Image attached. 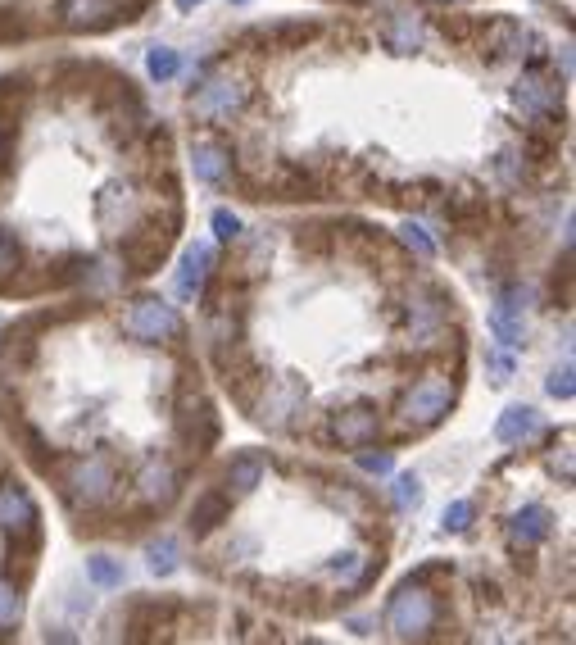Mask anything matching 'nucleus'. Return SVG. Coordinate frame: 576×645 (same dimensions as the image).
I'll return each mask as SVG.
<instances>
[{
	"instance_id": "nucleus-1",
	"label": "nucleus",
	"mask_w": 576,
	"mask_h": 645,
	"mask_svg": "<svg viewBox=\"0 0 576 645\" xmlns=\"http://www.w3.org/2000/svg\"><path fill=\"white\" fill-rule=\"evenodd\" d=\"M214 437H218L214 405H209V400H200V391H196V396L186 391L182 405H177V441H182L191 455H205V450L214 446Z\"/></svg>"
},
{
	"instance_id": "nucleus-2",
	"label": "nucleus",
	"mask_w": 576,
	"mask_h": 645,
	"mask_svg": "<svg viewBox=\"0 0 576 645\" xmlns=\"http://www.w3.org/2000/svg\"><path fill=\"white\" fill-rule=\"evenodd\" d=\"M391 632L404 636V641H413V636H427L431 627H436V600L422 591V586H404L400 596L391 600Z\"/></svg>"
},
{
	"instance_id": "nucleus-3",
	"label": "nucleus",
	"mask_w": 576,
	"mask_h": 645,
	"mask_svg": "<svg viewBox=\"0 0 576 645\" xmlns=\"http://www.w3.org/2000/svg\"><path fill=\"white\" fill-rule=\"evenodd\" d=\"M123 328L137 341H164V337H177V332H182V318H177V309L164 305V300H137V305L127 309Z\"/></svg>"
},
{
	"instance_id": "nucleus-4",
	"label": "nucleus",
	"mask_w": 576,
	"mask_h": 645,
	"mask_svg": "<svg viewBox=\"0 0 576 645\" xmlns=\"http://www.w3.org/2000/svg\"><path fill=\"white\" fill-rule=\"evenodd\" d=\"M118 487L114 477V464H109L105 455H87L78 459V464L69 468V491L73 500H87V505H100V500H109Z\"/></svg>"
},
{
	"instance_id": "nucleus-5",
	"label": "nucleus",
	"mask_w": 576,
	"mask_h": 645,
	"mask_svg": "<svg viewBox=\"0 0 576 645\" xmlns=\"http://www.w3.org/2000/svg\"><path fill=\"white\" fill-rule=\"evenodd\" d=\"M450 405H454V387L445 378H427V382H418V387L404 396V409L400 414L409 418V423H418V427H431V423H440V418L450 414Z\"/></svg>"
},
{
	"instance_id": "nucleus-6",
	"label": "nucleus",
	"mask_w": 576,
	"mask_h": 645,
	"mask_svg": "<svg viewBox=\"0 0 576 645\" xmlns=\"http://www.w3.org/2000/svg\"><path fill=\"white\" fill-rule=\"evenodd\" d=\"M173 228V223H168ZM168 228H155V223H146V228H127V241H123V259L137 273H155L159 268V259H164V250H168V241H173V232Z\"/></svg>"
},
{
	"instance_id": "nucleus-7",
	"label": "nucleus",
	"mask_w": 576,
	"mask_h": 645,
	"mask_svg": "<svg viewBox=\"0 0 576 645\" xmlns=\"http://www.w3.org/2000/svg\"><path fill=\"white\" fill-rule=\"evenodd\" d=\"M300 405H304V387L295 378H286V382H273V387L264 391V400H259V423L264 427H286L295 414H300Z\"/></svg>"
},
{
	"instance_id": "nucleus-8",
	"label": "nucleus",
	"mask_w": 576,
	"mask_h": 645,
	"mask_svg": "<svg viewBox=\"0 0 576 645\" xmlns=\"http://www.w3.org/2000/svg\"><path fill=\"white\" fill-rule=\"evenodd\" d=\"M96 219H100V228L109 232V237H118V232H127L132 223H137V196L127 187H105L100 191V200H96Z\"/></svg>"
},
{
	"instance_id": "nucleus-9",
	"label": "nucleus",
	"mask_w": 576,
	"mask_h": 645,
	"mask_svg": "<svg viewBox=\"0 0 576 645\" xmlns=\"http://www.w3.org/2000/svg\"><path fill=\"white\" fill-rule=\"evenodd\" d=\"M209 268H214V246L209 241H196V246L182 250V273H177V296L196 300L209 282Z\"/></svg>"
},
{
	"instance_id": "nucleus-10",
	"label": "nucleus",
	"mask_w": 576,
	"mask_h": 645,
	"mask_svg": "<svg viewBox=\"0 0 576 645\" xmlns=\"http://www.w3.org/2000/svg\"><path fill=\"white\" fill-rule=\"evenodd\" d=\"M522 305H527V291L508 287L504 300L495 305V314H490V332H495L504 346H522V337H527V323H522Z\"/></svg>"
},
{
	"instance_id": "nucleus-11",
	"label": "nucleus",
	"mask_w": 576,
	"mask_h": 645,
	"mask_svg": "<svg viewBox=\"0 0 576 645\" xmlns=\"http://www.w3.org/2000/svg\"><path fill=\"white\" fill-rule=\"evenodd\" d=\"M245 96H250V91H245L241 82L218 78V82H209V87L200 91V96L191 100V105H196L200 119H227L232 110H241V105H245Z\"/></svg>"
},
{
	"instance_id": "nucleus-12",
	"label": "nucleus",
	"mask_w": 576,
	"mask_h": 645,
	"mask_svg": "<svg viewBox=\"0 0 576 645\" xmlns=\"http://www.w3.org/2000/svg\"><path fill=\"white\" fill-rule=\"evenodd\" d=\"M137 491H141V500L146 505H168V500L177 496V473H173V464L168 459H146V468H141V477H137Z\"/></svg>"
},
{
	"instance_id": "nucleus-13",
	"label": "nucleus",
	"mask_w": 576,
	"mask_h": 645,
	"mask_svg": "<svg viewBox=\"0 0 576 645\" xmlns=\"http://www.w3.org/2000/svg\"><path fill=\"white\" fill-rule=\"evenodd\" d=\"M37 523V505L28 491L19 487H0V532H23Z\"/></svg>"
},
{
	"instance_id": "nucleus-14",
	"label": "nucleus",
	"mask_w": 576,
	"mask_h": 645,
	"mask_svg": "<svg viewBox=\"0 0 576 645\" xmlns=\"http://www.w3.org/2000/svg\"><path fill=\"white\" fill-rule=\"evenodd\" d=\"M332 432L345 446H368V441L377 437V414H372V409H345V414L332 418Z\"/></svg>"
},
{
	"instance_id": "nucleus-15",
	"label": "nucleus",
	"mask_w": 576,
	"mask_h": 645,
	"mask_svg": "<svg viewBox=\"0 0 576 645\" xmlns=\"http://www.w3.org/2000/svg\"><path fill=\"white\" fill-rule=\"evenodd\" d=\"M549 532H554V514H549L545 505H527L513 523H508V536H513L518 546H536V541H545Z\"/></svg>"
},
{
	"instance_id": "nucleus-16",
	"label": "nucleus",
	"mask_w": 576,
	"mask_h": 645,
	"mask_svg": "<svg viewBox=\"0 0 576 645\" xmlns=\"http://www.w3.org/2000/svg\"><path fill=\"white\" fill-rule=\"evenodd\" d=\"M536 432H540V418H536V409H531V405L504 409V414H499V423H495V437L504 441V446H518V441L536 437Z\"/></svg>"
},
{
	"instance_id": "nucleus-17",
	"label": "nucleus",
	"mask_w": 576,
	"mask_h": 645,
	"mask_svg": "<svg viewBox=\"0 0 576 645\" xmlns=\"http://www.w3.org/2000/svg\"><path fill=\"white\" fill-rule=\"evenodd\" d=\"M227 514H232V500H227L223 491H205V496L196 500V509H191V532L209 536L218 523H227Z\"/></svg>"
},
{
	"instance_id": "nucleus-18",
	"label": "nucleus",
	"mask_w": 576,
	"mask_h": 645,
	"mask_svg": "<svg viewBox=\"0 0 576 645\" xmlns=\"http://www.w3.org/2000/svg\"><path fill=\"white\" fill-rule=\"evenodd\" d=\"M114 0H69L64 14H69V28H105L114 23Z\"/></svg>"
},
{
	"instance_id": "nucleus-19",
	"label": "nucleus",
	"mask_w": 576,
	"mask_h": 645,
	"mask_svg": "<svg viewBox=\"0 0 576 645\" xmlns=\"http://www.w3.org/2000/svg\"><path fill=\"white\" fill-rule=\"evenodd\" d=\"M191 169H196L200 182H223L227 178V150L214 146V141H200L196 155H191Z\"/></svg>"
},
{
	"instance_id": "nucleus-20",
	"label": "nucleus",
	"mask_w": 576,
	"mask_h": 645,
	"mask_svg": "<svg viewBox=\"0 0 576 645\" xmlns=\"http://www.w3.org/2000/svg\"><path fill=\"white\" fill-rule=\"evenodd\" d=\"M386 41H391V50H400V55H409V50L422 46V19L418 14H395L391 32H386Z\"/></svg>"
},
{
	"instance_id": "nucleus-21",
	"label": "nucleus",
	"mask_w": 576,
	"mask_h": 645,
	"mask_svg": "<svg viewBox=\"0 0 576 645\" xmlns=\"http://www.w3.org/2000/svg\"><path fill=\"white\" fill-rule=\"evenodd\" d=\"M146 564H150V573H155V577L177 573V564H182V546H177L173 536H159V541H150Z\"/></svg>"
},
{
	"instance_id": "nucleus-22",
	"label": "nucleus",
	"mask_w": 576,
	"mask_h": 645,
	"mask_svg": "<svg viewBox=\"0 0 576 645\" xmlns=\"http://www.w3.org/2000/svg\"><path fill=\"white\" fill-rule=\"evenodd\" d=\"M259 477H264V464H259L254 455H241L232 468H227V482H232V487L241 491V496H245V491L259 487Z\"/></svg>"
},
{
	"instance_id": "nucleus-23",
	"label": "nucleus",
	"mask_w": 576,
	"mask_h": 645,
	"mask_svg": "<svg viewBox=\"0 0 576 645\" xmlns=\"http://www.w3.org/2000/svg\"><path fill=\"white\" fill-rule=\"evenodd\" d=\"M259 37L273 41V46H282V50H295V46H304V41L313 37V28L309 23H277V28H264Z\"/></svg>"
},
{
	"instance_id": "nucleus-24",
	"label": "nucleus",
	"mask_w": 576,
	"mask_h": 645,
	"mask_svg": "<svg viewBox=\"0 0 576 645\" xmlns=\"http://www.w3.org/2000/svg\"><path fill=\"white\" fill-rule=\"evenodd\" d=\"M87 577L96 586H105V591H114V586H123V564L109 555H91L87 559Z\"/></svg>"
},
{
	"instance_id": "nucleus-25",
	"label": "nucleus",
	"mask_w": 576,
	"mask_h": 645,
	"mask_svg": "<svg viewBox=\"0 0 576 645\" xmlns=\"http://www.w3.org/2000/svg\"><path fill=\"white\" fill-rule=\"evenodd\" d=\"M513 96H518V105H527V110H549V105H554V91L540 78H522Z\"/></svg>"
},
{
	"instance_id": "nucleus-26",
	"label": "nucleus",
	"mask_w": 576,
	"mask_h": 645,
	"mask_svg": "<svg viewBox=\"0 0 576 645\" xmlns=\"http://www.w3.org/2000/svg\"><path fill=\"white\" fill-rule=\"evenodd\" d=\"M146 69H150V78L155 82H168V78H177V69H182V60H177V50H168V46H155L146 55Z\"/></svg>"
},
{
	"instance_id": "nucleus-27",
	"label": "nucleus",
	"mask_w": 576,
	"mask_h": 645,
	"mask_svg": "<svg viewBox=\"0 0 576 645\" xmlns=\"http://www.w3.org/2000/svg\"><path fill=\"white\" fill-rule=\"evenodd\" d=\"M19 614H23V596H19V586L0 577V627H14V623H19Z\"/></svg>"
},
{
	"instance_id": "nucleus-28",
	"label": "nucleus",
	"mask_w": 576,
	"mask_h": 645,
	"mask_svg": "<svg viewBox=\"0 0 576 645\" xmlns=\"http://www.w3.org/2000/svg\"><path fill=\"white\" fill-rule=\"evenodd\" d=\"M377 568H381V559H377V564L363 568V555H341V559H332V573L341 577V582H359V577H372Z\"/></svg>"
},
{
	"instance_id": "nucleus-29",
	"label": "nucleus",
	"mask_w": 576,
	"mask_h": 645,
	"mask_svg": "<svg viewBox=\"0 0 576 645\" xmlns=\"http://www.w3.org/2000/svg\"><path fill=\"white\" fill-rule=\"evenodd\" d=\"M400 237H404V246H409L418 259H431V255H436V241L427 237V228H422V223H404Z\"/></svg>"
},
{
	"instance_id": "nucleus-30",
	"label": "nucleus",
	"mask_w": 576,
	"mask_h": 645,
	"mask_svg": "<svg viewBox=\"0 0 576 645\" xmlns=\"http://www.w3.org/2000/svg\"><path fill=\"white\" fill-rule=\"evenodd\" d=\"M395 505H400V509H418L422 505V482L413 473L395 477Z\"/></svg>"
},
{
	"instance_id": "nucleus-31",
	"label": "nucleus",
	"mask_w": 576,
	"mask_h": 645,
	"mask_svg": "<svg viewBox=\"0 0 576 645\" xmlns=\"http://www.w3.org/2000/svg\"><path fill=\"white\" fill-rule=\"evenodd\" d=\"M445 214H450V219H477V214H481V200L477 196H468V191H459V196H450V200H445Z\"/></svg>"
},
{
	"instance_id": "nucleus-32",
	"label": "nucleus",
	"mask_w": 576,
	"mask_h": 645,
	"mask_svg": "<svg viewBox=\"0 0 576 645\" xmlns=\"http://www.w3.org/2000/svg\"><path fill=\"white\" fill-rule=\"evenodd\" d=\"M359 468L372 477H386L395 468V459H391V450H359Z\"/></svg>"
},
{
	"instance_id": "nucleus-33",
	"label": "nucleus",
	"mask_w": 576,
	"mask_h": 645,
	"mask_svg": "<svg viewBox=\"0 0 576 645\" xmlns=\"http://www.w3.org/2000/svg\"><path fill=\"white\" fill-rule=\"evenodd\" d=\"M209 223H214V237L218 241H236V237H241V219H236L232 209H214V219H209Z\"/></svg>"
},
{
	"instance_id": "nucleus-34",
	"label": "nucleus",
	"mask_w": 576,
	"mask_h": 645,
	"mask_svg": "<svg viewBox=\"0 0 576 645\" xmlns=\"http://www.w3.org/2000/svg\"><path fill=\"white\" fill-rule=\"evenodd\" d=\"M468 523H472V505L468 500H454L445 509V532H468Z\"/></svg>"
},
{
	"instance_id": "nucleus-35",
	"label": "nucleus",
	"mask_w": 576,
	"mask_h": 645,
	"mask_svg": "<svg viewBox=\"0 0 576 645\" xmlns=\"http://www.w3.org/2000/svg\"><path fill=\"white\" fill-rule=\"evenodd\" d=\"M10 273H19V246L0 232V287H5V278H10Z\"/></svg>"
},
{
	"instance_id": "nucleus-36",
	"label": "nucleus",
	"mask_w": 576,
	"mask_h": 645,
	"mask_svg": "<svg viewBox=\"0 0 576 645\" xmlns=\"http://www.w3.org/2000/svg\"><path fill=\"white\" fill-rule=\"evenodd\" d=\"M572 391H576V382H572V368H558L554 378H549V396H558V400H572Z\"/></svg>"
},
{
	"instance_id": "nucleus-37",
	"label": "nucleus",
	"mask_w": 576,
	"mask_h": 645,
	"mask_svg": "<svg viewBox=\"0 0 576 645\" xmlns=\"http://www.w3.org/2000/svg\"><path fill=\"white\" fill-rule=\"evenodd\" d=\"M486 368L495 373V382H508V378H513V359L499 355V350H490V355H486Z\"/></svg>"
},
{
	"instance_id": "nucleus-38",
	"label": "nucleus",
	"mask_w": 576,
	"mask_h": 645,
	"mask_svg": "<svg viewBox=\"0 0 576 645\" xmlns=\"http://www.w3.org/2000/svg\"><path fill=\"white\" fill-rule=\"evenodd\" d=\"M5 164H10V123L0 119V173H5Z\"/></svg>"
},
{
	"instance_id": "nucleus-39",
	"label": "nucleus",
	"mask_w": 576,
	"mask_h": 645,
	"mask_svg": "<svg viewBox=\"0 0 576 645\" xmlns=\"http://www.w3.org/2000/svg\"><path fill=\"white\" fill-rule=\"evenodd\" d=\"M14 32H19V28H14V19H10V14H0V37H14Z\"/></svg>"
},
{
	"instance_id": "nucleus-40",
	"label": "nucleus",
	"mask_w": 576,
	"mask_h": 645,
	"mask_svg": "<svg viewBox=\"0 0 576 645\" xmlns=\"http://www.w3.org/2000/svg\"><path fill=\"white\" fill-rule=\"evenodd\" d=\"M196 5H205V0H177V10H196Z\"/></svg>"
},
{
	"instance_id": "nucleus-41",
	"label": "nucleus",
	"mask_w": 576,
	"mask_h": 645,
	"mask_svg": "<svg viewBox=\"0 0 576 645\" xmlns=\"http://www.w3.org/2000/svg\"><path fill=\"white\" fill-rule=\"evenodd\" d=\"M236 5H245V0H236Z\"/></svg>"
}]
</instances>
